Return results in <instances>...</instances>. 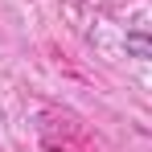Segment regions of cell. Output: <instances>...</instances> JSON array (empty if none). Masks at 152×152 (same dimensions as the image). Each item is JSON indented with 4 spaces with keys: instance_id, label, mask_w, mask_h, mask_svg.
<instances>
[{
    "instance_id": "cell-1",
    "label": "cell",
    "mask_w": 152,
    "mask_h": 152,
    "mask_svg": "<svg viewBox=\"0 0 152 152\" xmlns=\"http://www.w3.org/2000/svg\"><path fill=\"white\" fill-rule=\"evenodd\" d=\"M127 50H136V53H152V41H148V37H127Z\"/></svg>"
}]
</instances>
